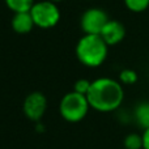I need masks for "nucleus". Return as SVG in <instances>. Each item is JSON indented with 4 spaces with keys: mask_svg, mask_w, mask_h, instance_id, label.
Returning a JSON list of instances; mask_svg holds the SVG:
<instances>
[{
    "mask_svg": "<svg viewBox=\"0 0 149 149\" xmlns=\"http://www.w3.org/2000/svg\"><path fill=\"white\" fill-rule=\"evenodd\" d=\"M92 109L100 113H111L120 107L124 100V92L120 81L110 77H101L92 81L86 94Z\"/></svg>",
    "mask_w": 149,
    "mask_h": 149,
    "instance_id": "f257e3e1",
    "label": "nucleus"
},
{
    "mask_svg": "<svg viewBox=\"0 0 149 149\" xmlns=\"http://www.w3.org/2000/svg\"><path fill=\"white\" fill-rule=\"evenodd\" d=\"M107 43L101 36L85 34L76 46V56L86 67H100L107 58Z\"/></svg>",
    "mask_w": 149,
    "mask_h": 149,
    "instance_id": "f03ea898",
    "label": "nucleus"
},
{
    "mask_svg": "<svg viewBox=\"0 0 149 149\" xmlns=\"http://www.w3.org/2000/svg\"><path fill=\"white\" fill-rule=\"evenodd\" d=\"M89 109L90 105L86 95L80 94L73 90L67 93L62 98L59 105V113L64 120L70 123H77L86 116Z\"/></svg>",
    "mask_w": 149,
    "mask_h": 149,
    "instance_id": "7ed1b4c3",
    "label": "nucleus"
},
{
    "mask_svg": "<svg viewBox=\"0 0 149 149\" xmlns=\"http://www.w3.org/2000/svg\"><path fill=\"white\" fill-rule=\"evenodd\" d=\"M30 15L33 17L34 25L42 29L54 28L60 20V10L56 3L43 0L39 3H34L30 9Z\"/></svg>",
    "mask_w": 149,
    "mask_h": 149,
    "instance_id": "20e7f679",
    "label": "nucleus"
},
{
    "mask_svg": "<svg viewBox=\"0 0 149 149\" xmlns=\"http://www.w3.org/2000/svg\"><path fill=\"white\" fill-rule=\"evenodd\" d=\"M110 20L107 13L101 8H90V9L85 10L81 16L80 20V25L85 34H95L100 36L102 29Z\"/></svg>",
    "mask_w": 149,
    "mask_h": 149,
    "instance_id": "39448f33",
    "label": "nucleus"
},
{
    "mask_svg": "<svg viewBox=\"0 0 149 149\" xmlns=\"http://www.w3.org/2000/svg\"><path fill=\"white\" fill-rule=\"evenodd\" d=\"M47 109V100L41 92H33L26 95L24 101L22 110L28 119L33 122H39L45 115Z\"/></svg>",
    "mask_w": 149,
    "mask_h": 149,
    "instance_id": "423d86ee",
    "label": "nucleus"
},
{
    "mask_svg": "<svg viewBox=\"0 0 149 149\" xmlns=\"http://www.w3.org/2000/svg\"><path fill=\"white\" fill-rule=\"evenodd\" d=\"M100 36L107 43V46H114V45H118L123 41L124 36H126V28L119 21L109 20Z\"/></svg>",
    "mask_w": 149,
    "mask_h": 149,
    "instance_id": "0eeeda50",
    "label": "nucleus"
},
{
    "mask_svg": "<svg viewBox=\"0 0 149 149\" xmlns=\"http://www.w3.org/2000/svg\"><path fill=\"white\" fill-rule=\"evenodd\" d=\"M34 21L30 12L15 13L12 18V29L18 34H28L34 28Z\"/></svg>",
    "mask_w": 149,
    "mask_h": 149,
    "instance_id": "6e6552de",
    "label": "nucleus"
},
{
    "mask_svg": "<svg viewBox=\"0 0 149 149\" xmlns=\"http://www.w3.org/2000/svg\"><path fill=\"white\" fill-rule=\"evenodd\" d=\"M134 118L143 130L149 128V102H141L135 107Z\"/></svg>",
    "mask_w": 149,
    "mask_h": 149,
    "instance_id": "1a4fd4ad",
    "label": "nucleus"
},
{
    "mask_svg": "<svg viewBox=\"0 0 149 149\" xmlns=\"http://www.w3.org/2000/svg\"><path fill=\"white\" fill-rule=\"evenodd\" d=\"M5 4L13 13L30 12L34 5V0H5Z\"/></svg>",
    "mask_w": 149,
    "mask_h": 149,
    "instance_id": "9d476101",
    "label": "nucleus"
},
{
    "mask_svg": "<svg viewBox=\"0 0 149 149\" xmlns=\"http://www.w3.org/2000/svg\"><path fill=\"white\" fill-rule=\"evenodd\" d=\"M124 149H143V136L139 134H128L124 137Z\"/></svg>",
    "mask_w": 149,
    "mask_h": 149,
    "instance_id": "9b49d317",
    "label": "nucleus"
},
{
    "mask_svg": "<svg viewBox=\"0 0 149 149\" xmlns=\"http://www.w3.org/2000/svg\"><path fill=\"white\" fill-rule=\"evenodd\" d=\"M124 4L131 12L140 13L149 7V0H124Z\"/></svg>",
    "mask_w": 149,
    "mask_h": 149,
    "instance_id": "f8f14e48",
    "label": "nucleus"
},
{
    "mask_svg": "<svg viewBox=\"0 0 149 149\" xmlns=\"http://www.w3.org/2000/svg\"><path fill=\"white\" fill-rule=\"evenodd\" d=\"M137 73L136 71L131 70V68H126V70L120 71L119 73V81L120 84H126V85H132L137 81Z\"/></svg>",
    "mask_w": 149,
    "mask_h": 149,
    "instance_id": "ddd939ff",
    "label": "nucleus"
},
{
    "mask_svg": "<svg viewBox=\"0 0 149 149\" xmlns=\"http://www.w3.org/2000/svg\"><path fill=\"white\" fill-rule=\"evenodd\" d=\"M90 85H92V81H89V80H86V79H80L74 82L73 90L77 93H80V94L86 95L88 92H89V89H90Z\"/></svg>",
    "mask_w": 149,
    "mask_h": 149,
    "instance_id": "4468645a",
    "label": "nucleus"
},
{
    "mask_svg": "<svg viewBox=\"0 0 149 149\" xmlns=\"http://www.w3.org/2000/svg\"><path fill=\"white\" fill-rule=\"evenodd\" d=\"M141 136H143V149H149V128L144 130Z\"/></svg>",
    "mask_w": 149,
    "mask_h": 149,
    "instance_id": "2eb2a0df",
    "label": "nucleus"
},
{
    "mask_svg": "<svg viewBox=\"0 0 149 149\" xmlns=\"http://www.w3.org/2000/svg\"><path fill=\"white\" fill-rule=\"evenodd\" d=\"M50 1H54V3H58V1H62V0H50Z\"/></svg>",
    "mask_w": 149,
    "mask_h": 149,
    "instance_id": "dca6fc26",
    "label": "nucleus"
}]
</instances>
